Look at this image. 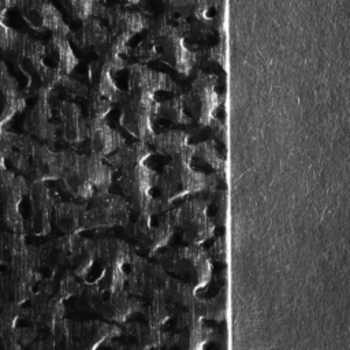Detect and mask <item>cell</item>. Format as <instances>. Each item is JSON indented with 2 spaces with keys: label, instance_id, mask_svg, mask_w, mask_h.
<instances>
[{
  "label": "cell",
  "instance_id": "obj_1",
  "mask_svg": "<svg viewBox=\"0 0 350 350\" xmlns=\"http://www.w3.org/2000/svg\"><path fill=\"white\" fill-rule=\"evenodd\" d=\"M182 93L180 86L167 74L145 64L130 63L126 68L123 93L119 98V124L135 141L149 144L156 134L157 105Z\"/></svg>",
  "mask_w": 350,
  "mask_h": 350
},
{
  "label": "cell",
  "instance_id": "obj_2",
  "mask_svg": "<svg viewBox=\"0 0 350 350\" xmlns=\"http://www.w3.org/2000/svg\"><path fill=\"white\" fill-rule=\"evenodd\" d=\"M224 156L211 139L190 142L174 154L159 172L160 198L172 205L175 201L217 189L224 175Z\"/></svg>",
  "mask_w": 350,
  "mask_h": 350
},
{
  "label": "cell",
  "instance_id": "obj_3",
  "mask_svg": "<svg viewBox=\"0 0 350 350\" xmlns=\"http://www.w3.org/2000/svg\"><path fill=\"white\" fill-rule=\"evenodd\" d=\"M165 11L150 18L142 38L131 49L134 63L160 62L180 77H189L194 70V53L185 44L186 22L168 3Z\"/></svg>",
  "mask_w": 350,
  "mask_h": 350
},
{
  "label": "cell",
  "instance_id": "obj_4",
  "mask_svg": "<svg viewBox=\"0 0 350 350\" xmlns=\"http://www.w3.org/2000/svg\"><path fill=\"white\" fill-rule=\"evenodd\" d=\"M137 250L118 238H85L72 273L103 291L124 290Z\"/></svg>",
  "mask_w": 350,
  "mask_h": 350
},
{
  "label": "cell",
  "instance_id": "obj_5",
  "mask_svg": "<svg viewBox=\"0 0 350 350\" xmlns=\"http://www.w3.org/2000/svg\"><path fill=\"white\" fill-rule=\"evenodd\" d=\"M152 148L144 141L126 144L104 161L116 174L115 182L120 196L129 202L133 215L145 209L154 198L160 197L157 190L159 171L149 165Z\"/></svg>",
  "mask_w": 350,
  "mask_h": 350
},
{
  "label": "cell",
  "instance_id": "obj_6",
  "mask_svg": "<svg viewBox=\"0 0 350 350\" xmlns=\"http://www.w3.org/2000/svg\"><path fill=\"white\" fill-rule=\"evenodd\" d=\"M60 157L63 171L59 180L78 202H89L94 196L109 190L113 171L103 159L74 150H62Z\"/></svg>",
  "mask_w": 350,
  "mask_h": 350
},
{
  "label": "cell",
  "instance_id": "obj_7",
  "mask_svg": "<svg viewBox=\"0 0 350 350\" xmlns=\"http://www.w3.org/2000/svg\"><path fill=\"white\" fill-rule=\"evenodd\" d=\"M131 219L126 228H130V237L134 241L133 247L146 258L160 253L176 231L175 208L160 197L141 212L134 213Z\"/></svg>",
  "mask_w": 350,
  "mask_h": 350
},
{
  "label": "cell",
  "instance_id": "obj_8",
  "mask_svg": "<svg viewBox=\"0 0 350 350\" xmlns=\"http://www.w3.org/2000/svg\"><path fill=\"white\" fill-rule=\"evenodd\" d=\"M186 22L185 44L193 53L223 44V12L217 1H171Z\"/></svg>",
  "mask_w": 350,
  "mask_h": 350
},
{
  "label": "cell",
  "instance_id": "obj_9",
  "mask_svg": "<svg viewBox=\"0 0 350 350\" xmlns=\"http://www.w3.org/2000/svg\"><path fill=\"white\" fill-rule=\"evenodd\" d=\"M154 258L168 275L189 284L200 297L212 282L213 262L201 245L171 247L157 253Z\"/></svg>",
  "mask_w": 350,
  "mask_h": 350
},
{
  "label": "cell",
  "instance_id": "obj_10",
  "mask_svg": "<svg viewBox=\"0 0 350 350\" xmlns=\"http://www.w3.org/2000/svg\"><path fill=\"white\" fill-rule=\"evenodd\" d=\"M175 208L176 230L189 245H202L215 235L216 221L206 193L196 194Z\"/></svg>",
  "mask_w": 350,
  "mask_h": 350
},
{
  "label": "cell",
  "instance_id": "obj_11",
  "mask_svg": "<svg viewBox=\"0 0 350 350\" xmlns=\"http://www.w3.org/2000/svg\"><path fill=\"white\" fill-rule=\"evenodd\" d=\"M219 77L197 71L190 89L185 93V105L191 122L198 127H206L217 118L223 105V96L217 90Z\"/></svg>",
  "mask_w": 350,
  "mask_h": 350
},
{
  "label": "cell",
  "instance_id": "obj_12",
  "mask_svg": "<svg viewBox=\"0 0 350 350\" xmlns=\"http://www.w3.org/2000/svg\"><path fill=\"white\" fill-rule=\"evenodd\" d=\"M133 216L129 202L120 196L108 191L94 196L86 205L85 231L127 227Z\"/></svg>",
  "mask_w": 350,
  "mask_h": 350
},
{
  "label": "cell",
  "instance_id": "obj_13",
  "mask_svg": "<svg viewBox=\"0 0 350 350\" xmlns=\"http://www.w3.org/2000/svg\"><path fill=\"white\" fill-rule=\"evenodd\" d=\"M170 278L171 275H168L157 262H152L146 257L135 253L131 273L126 282L124 290L141 301L163 297Z\"/></svg>",
  "mask_w": 350,
  "mask_h": 350
},
{
  "label": "cell",
  "instance_id": "obj_14",
  "mask_svg": "<svg viewBox=\"0 0 350 350\" xmlns=\"http://www.w3.org/2000/svg\"><path fill=\"white\" fill-rule=\"evenodd\" d=\"M85 238L81 234H64L53 238L37 247L41 267L49 269L51 273L68 269L72 272L81 254Z\"/></svg>",
  "mask_w": 350,
  "mask_h": 350
},
{
  "label": "cell",
  "instance_id": "obj_15",
  "mask_svg": "<svg viewBox=\"0 0 350 350\" xmlns=\"http://www.w3.org/2000/svg\"><path fill=\"white\" fill-rule=\"evenodd\" d=\"M174 327L172 345L183 350L202 349L209 340L217 336L215 328L209 327L206 320L190 309L176 312Z\"/></svg>",
  "mask_w": 350,
  "mask_h": 350
},
{
  "label": "cell",
  "instance_id": "obj_16",
  "mask_svg": "<svg viewBox=\"0 0 350 350\" xmlns=\"http://www.w3.org/2000/svg\"><path fill=\"white\" fill-rule=\"evenodd\" d=\"M70 328V347L94 350L109 345L111 340L122 336L120 324L101 320L74 321L68 320Z\"/></svg>",
  "mask_w": 350,
  "mask_h": 350
},
{
  "label": "cell",
  "instance_id": "obj_17",
  "mask_svg": "<svg viewBox=\"0 0 350 350\" xmlns=\"http://www.w3.org/2000/svg\"><path fill=\"white\" fill-rule=\"evenodd\" d=\"M142 305L144 302L131 295L127 290L100 291L90 310L96 312L107 321L123 324L133 314L142 312Z\"/></svg>",
  "mask_w": 350,
  "mask_h": 350
},
{
  "label": "cell",
  "instance_id": "obj_18",
  "mask_svg": "<svg viewBox=\"0 0 350 350\" xmlns=\"http://www.w3.org/2000/svg\"><path fill=\"white\" fill-rule=\"evenodd\" d=\"M15 5L19 7L22 16L29 26L37 31H51L53 34H62L70 37V27L64 22L57 8L48 1L27 0L18 1Z\"/></svg>",
  "mask_w": 350,
  "mask_h": 350
},
{
  "label": "cell",
  "instance_id": "obj_19",
  "mask_svg": "<svg viewBox=\"0 0 350 350\" xmlns=\"http://www.w3.org/2000/svg\"><path fill=\"white\" fill-rule=\"evenodd\" d=\"M27 197L31 205V216L29 219V228L34 235H46L51 231V219L53 206L57 202L55 194L46 182H29Z\"/></svg>",
  "mask_w": 350,
  "mask_h": 350
},
{
  "label": "cell",
  "instance_id": "obj_20",
  "mask_svg": "<svg viewBox=\"0 0 350 350\" xmlns=\"http://www.w3.org/2000/svg\"><path fill=\"white\" fill-rule=\"evenodd\" d=\"M59 134L70 145H81L88 138V119L78 103L59 100L56 104Z\"/></svg>",
  "mask_w": 350,
  "mask_h": 350
},
{
  "label": "cell",
  "instance_id": "obj_21",
  "mask_svg": "<svg viewBox=\"0 0 350 350\" xmlns=\"http://www.w3.org/2000/svg\"><path fill=\"white\" fill-rule=\"evenodd\" d=\"M89 154L97 159H105L126 145L124 137L112 129L105 119L88 120Z\"/></svg>",
  "mask_w": 350,
  "mask_h": 350
},
{
  "label": "cell",
  "instance_id": "obj_22",
  "mask_svg": "<svg viewBox=\"0 0 350 350\" xmlns=\"http://www.w3.org/2000/svg\"><path fill=\"white\" fill-rule=\"evenodd\" d=\"M122 335L131 340V349H160L172 346V332L163 331L146 321H124Z\"/></svg>",
  "mask_w": 350,
  "mask_h": 350
},
{
  "label": "cell",
  "instance_id": "obj_23",
  "mask_svg": "<svg viewBox=\"0 0 350 350\" xmlns=\"http://www.w3.org/2000/svg\"><path fill=\"white\" fill-rule=\"evenodd\" d=\"M44 66L56 71L60 78L68 77L78 66V57L74 53L70 40L62 34H53L44 44Z\"/></svg>",
  "mask_w": 350,
  "mask_h": 350
},
{
  "label": "cell",
  "instance_id": "obj_24",
  "mask_svg": "<svg viewBox=\"0 0 350 350\" xmlns=\"http://www.w3.org/2000/svg\"><path fill=\"white\" fill-rule=\"evenodd\" d=\"M68 40L79 51L92 53L96 59L108 42V29L101 19L88 18L81 22L77 30L70 33Z\"/></svg>",
  "mask_w": 350,
  "mask_h": 350
},
{
  "label": "cell",
  "instance_id": "obj_25",
  "mask_svg": "<svg viewBox=\"0 0 350 350\" xmlns=\"http://www.w3.org/2000/svg\"><path fill=\"white\" fill-rule=\"evenodd\" d=\"M56 227L63 234H81L85 231L86 204L57 201L52 212Z\"/></svg>",
  "mask_w": 350,
  "mask_h": 350
},
{
  "label": "cell",
  "instance_id": "obj_26",
  "mask_svg": "<svg viewBox=\"0 0 350 350\" xmlns=\"http://www.w3.org/2000/svg\"><path fill=\"white\" fill-rule=\"evenodd\" d=\"M163 124L168 126L167 129H176L182 126L193 124L185 105V92L172 96L157 105L156 118H154V129L156 126L163 127ZM165 129V130H167Z\"/></svg>",
  "mask_w": 350,
  "mask_h": 350
},
{
  "label": "cell",
  "instance_id": "obj_27",
  "mask_svg": "<svg viewBox=\"0 0 350 350\" xmlns=\"http://www.w3.org/2000/svg\"><path fill=\"white\" fill-rule=\"evenodd\" d=\"M191 141V133L182 129H167L156 131V134L149 141V146L153 150L167 159L183 150Z\"/></svg>",
  "mask_w": 350,
  "mask_h": 350
},
{
  "label": "cell",
  "instance_id": "obj_28",
  "mask_svg": "<svg viewBox=\"0 0 350 350\" xmlns=\"http://www.w3.org/2000/svg\"><path fill=\"white\" fill-rule=\"evenodd\" d=\"M142 314L145 316V321L163 329L165 328L170 323L174 324L175 314H176V308L168 302L163 297H153L150 299L142 301Z\"/></svg>",
  "mask_w": 350,
  "mask_h": 350
},
{
  "label": "cell",
  "instance_id": "obj_29",
  "mask_svg": "<svg viewBox=\"0 0 350 350\" xmlns=\"http://www.w3.org/2000/svg\"><path fill=\"white\" fill-rule=\"evenodd\" d=\"M224 66L226 60L223 44L194 52V68H198L197 71L220 77V74H224Z\"/></svg>",
  "mask_w": 350,
  "mask_h": 350
},
{
  "label": "cell",
  "instance_id": "obj_30",
  "mask_svg": "<svg viewBox=\"0 0 350 350\" xmlns=\"http://www.w3.org/2000/svg\"><path fill=\"white\" fill-rule=\"evenodd\" d=\"M63 7L67 14L75 21H85L88 18H98L101 19L107 4L96 0H62Z\"/></svg>",
  "mask_w": 350,
  "mask_h": 350
},
{
  "label": "cell",
  "instance_id": "obj_31",
  "mask_svg": "<svg viewBox=\"0 0 350 350\" xmlns=\"http://www.w3.org/2000/svg\"><path fill=\"white\" fill-rule=\"evenodd\" d=\"M211 261L213 262H226V242L223 237H217L215 242L211 245V247L206 250Z\"/></svg>",
  "mask_w": 350,
  "mask_h": 350
}]
</instances>
